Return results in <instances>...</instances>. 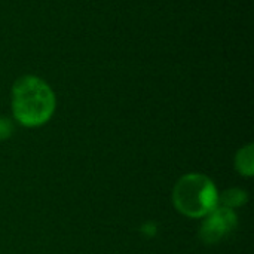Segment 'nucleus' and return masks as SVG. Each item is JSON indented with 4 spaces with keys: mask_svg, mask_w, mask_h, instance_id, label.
Here are the masks:
<instances>
[{
    "mask_svg": "<svg viewBox=\"0 0 254 254\" xmlns=\"http://www.w3.org/2000/svg\"><path fill=\"white\" fill-rule=\"evenodd\" d=\"M247 202V193L243 189H229L219 195V205L228 207L231 210L241 207Z\"/></svg>",
    "mask_w": 254,
    "mask_h": 254,
    "instance_id": "39448f33",
    "label": "nucleus"
},
{
    "mask_svg": "<svg viewBox=\"0 0 254 254\" xmlns=\"http://www.w3.org/2000/svg\"><path fill=\"white\" fill-rule=\"evenodd\" d=\"M237 228V214L234 210L217 205L210 214L205 216V220L201 226V240L205 244H216L223 240Z\"/></svg>",
    "mask_w": 254,
    "mask_h": 254,
    "instance_id": "7ed1b4c3",
    "label": "nucleus"
},
{
    "mask_svg": "<svg viewBox=\"0 0 254 254\" xmlns=\"http://www.w3.org/2000/svg\"><path fill=\"white\" fill-rule=\"evenodd\" d=\"M173 204L179 213L201 219L219 205V192L213 180L204 174H186L173 189Z\"/></svg>",
    "mask_w": 254,
    "mask_h": 254,
    "instance_id": "f03ea898",
    "label": "nucleus"
},
{
    "mask_svg": "<svg viewBox=\"0 0 254 254\" xmlns=\"http://www.w3.org/2000/svg\"><path fill=\"white\" fill-rule=\"evenodd\" d=\"M55 106L52 88L37 76H22L12 86V113L22 127L45 125L52 118Z\"/></svg>",
    "mask_w": 254,
    "mask_h": 254,
    "instance_id": "f257e3e1",
    "label": "nucleus"
},
{
    "mask_svg": "<svg viewBox=\"0 0 254 254\" xmlns=\"http://www.w3.org/2000/svg\"><path fill=\"white\" fill-rule=\"evenodd\" d=\"M13 132V124L7 118H0V141L7 140Z\"/></svg>",
    "mask_w": 254,
    "mask_h": 254,
    "instance_id": "423d86ee",
    "label": "nucleus"
},
{
    "mask_svg": "<svg viewBox=\"0 0 254 254\" xmlns=\"http://www.w3.org/2000/svg\"><path fill=\"white\" fill-rule=\"evenodd\" d=\"M235 168L241 176L252 177L254 174V149L253 144L241 147L235 156Z\"/></svg>",
    "mask_w": 254,
    "mask_h": 254,
    "instance_id": "20e7f679",
    "label": "nucleus"
}]
</instances>
